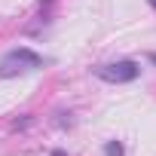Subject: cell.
<instances>
[{"label":"cell","instance_id":"1","mask_svg":"<svg viewBox=\"0 0 156 156\" xmlns=\"http://www.w3.org/2000/svg\"><path fill=\"white\" fill-rule=\"evenodd\" d=\"M46 61L28 49V46H19V49H9L3 58H0V80H9V76H19V73H28V70H40Z\"/></svg>","mask_w":156,"mask_h":156},{"label":"cell","instance_id":"2","mask_svg":"<svg viewBox=\"0 0 156 156\" xmlns=\"http://www.w3.org/2000/svg\"><path fill=\"white\" fill-rule=\"evenodd\" d=\"M138 73H141V64H138V61H132V58H122V61H110V64L95 67V76H98V80L113 83V86L138 80Z\"/></svg>","mask_w":156,"mask_h":156},{"label":"cell","instance_id":"3","mask_svg":"<svg viewBox=\"0 0 156 156\" xmlns=\"http://www.w3.org/2000/svg\"><path fill=\"white\" fill-rule=\"evenodd\" d=\"M104 156H126V147L119 141H107L104 144Z\"/></svg>","mask_w":156,"mask_h":156},{"label":"cell","instance_id":"4","mask_svg":"<svg viewBox=\"0 0 156 156\" xmlns=\"http://www.w3.org/2000/svg\"><path fill=\"white\" fill-rule=\"evenodd\" d=\"M52 156H67V153L64 150H52Z\"/></svg>","mask_w":156,"mask_h":156},{"label":"cell","instance_id":"5","mask_svg":"<svg viewBox=\"0 0 156 156\" xmlns=\"http://www.w3.org/2000/svg\"><path fill=\"white\" fill-rule=\"evenodd\" d=\"M150 6H156V0H150Z\"/></svg>","mask_w":156,"mask_h":156}]
</instances>
